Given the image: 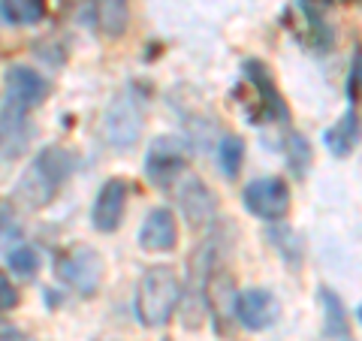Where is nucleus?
Here are the masks:
<instances>
[{
    "label": "nucleus",
    "mask_w": 362,
    "mask_h": 341,
    "mask_svg": "<svg viewBox=\"0 0 362 341\" xmlns=\"http://www.w3.org/2000/svg\"><path fill=\"white\" fill-rule=\"evenodd\" d=\"M94 21L103 37L118 40L130 25V6L127 0H97L94 4Z\"/></svg>",
    "instance_id": "15"
},
{
    "label": "nucleus",
    "mask_w": 362,
    "mask_h": 341,
    "mask_svg": "<svg viewBox=\"0 0 362 341\" xmlns=\"http://www.w3.org/2000/svg\"><path fill=\"white\" fill-rule=\"evenodd\" d=\"M127 197H130V185L124 178H109L103 187H100L97 200H94V212H90V221L100 233H115L124 212H127Z\"/></svg>",
    "instance_id": "9"
},
{
    "label": "nucleus",
    "mask_w": 362,
    "mask_h": 341,
    "mask_svg": "<svg viewBox=\"0 0 362 341\" xmlns=\"http://www.w3.org/2000/svg\"><path fill=\"white\" fill-rule=\"evenodd\" d=\"M0 13L9 25H37L45 16V0H0Z\"/></svg>",
    "instance_id": "17"
},
{
    "label": "nucleus",
    "mask_w": 362,
    "mask_h": 341,
    "mask_svg": "<svg viewBox=\"0 0 362 341\" xmlns=\"http://www.w3.org/2000/svg\"><path fill=\"white\" fill-rule=\"evenodd\" d=\"M9 269H13V275L18 278H30L33 272L40 269V257L37 251H33L30 245H18L9 251Z\"/></svg>",
    "instance_id": "20"
},
{
    "label": "nucleus",
    "mask_w": 362,
    "mask_h": 341,
    "mask_svg": "<svg viewBox=\"0 0 362 341\" xmlns=\"http://www.w3.org/2000/svg\"><path fill=\"white\" fill-rule=\"evenodd\" d=\"M18 236H21V226H18V221H16L13 209H9L6 202H0V245H4V242H13V238H18Z\"/></svg>",
    "instance_id": "23"
},
{
    "label": "nucleus",
    "mask_w": 362,
    "mask_h": 341,
    "mask_svg": "<svg viewBox=\"0 0 362 341\" xmlns=\"http://www.w3.org/2000/svg\"><path fill=\"white\" fill-rule=\"evenodd\" d=\"M181 278L173 266H151L136 290V317L142 326L157 329L173 320L181 302Z\"/></svg>",
    "instance_id": "2"
},
{
    "label": "nucleus",
    "mask_w": 362,
    "mask_h": 341,
    "mask_svg": "<svg viewBox=\"0 0 362 341\" xmlns=\"http://www.w3.org/2000/svg\"><path fill=\"white\" fill-rule=\"evenodd\" d=\"M320 302H323V308H326V333L344 338V333H347V317H344L341 299H338L332 290H320Z\"/></svg>",
    "instance_id": "19"
},
{
    "label": "nucleus",
    "mask_w": 362,
    "mask_h": 341,
    "mask_svg": "<svg viewBox=\"0 0 362 341\" xmlns=\"http://www.w3.org/2000/svg\"><path fill=\"white\" fill-rule=\"evenodd\" d=\"M142 124H145V100L133 88H127L118 97H112L103 118V136L115 151H130L142 133Z\"/></svg>",
    "instance_id": "3"
},
{
    "label": "nucleus",
    "mask_w": 362,
    "mask_h": 341,
    "mask_svg": "<svg viewBox=\"0 0 362 341\" xmlns=\"http://www.w3.org/2000/svg\"><path fill=\"white\" fill-rule=\"evenodd\" d=\"M33 124L25 109L4 106L0 109V161H16L28 151L33 139Z\"/></svg>",
    "instance_id": "11"
},
{
    "label": "nucleus",
    "mask_w": 362,
    "mask_h": 341,
    "mask_svg": "<svg viewBox=\"0 0 362 341\" xmlns=\"http://www.w3.org/2000/svg\"><path fill=\"white\" fill-rule=\"evenodd\" d=\"M245 209L263 221H281L290 209V187L284 178H257L245 187Z\"/></svg>",
    "instance_id": "6"
},
{
    "label": "nucleus",
    "mask_w": 362,
    "mask_h": 341,
    "mask_svg": "<svg viewBox=\"0 0 362 341\" xmlns=\"http://www.w3.org/2000/svg\"><path fill=\"white\" fill-rule=\"evenodd\" d=\"M58 278L82 296H94L103 281V257L88 245L73 248L58 260Z\"/></svg>",
    "instance_id": "5"
},
{
    "label": "nucleus",
    "mask_w": 362,
    "mask_h": 341,
    "mask_svg": "<svg viewBox=\"0 0 362 341\" xmlns=\"http://www.w3.org/2000/svg\"><path fill=\"white\" fill-rule=\"evenodd\" d=\"M359 139V121H356V112L350 109L347 115H341V121H335L329 130L323 133V142L335 157H347L354 151V145Z\"/></svg>",
    "instance_id": "16"
},
{
    "label": "nucleus",
    "mask_w": 362,
    "mask_h": 341,
    "mask_svg": "<svg viewBox=\"0 0 362 341\" xmlns=\"http://www.w3.org/2000/svg\"><path fill=\"white\" fill-rule=\"evenodd\" d=\"M362 91V49L356 52V58H354V73H350V82H347V94L350 97H356Z\"/></svg>",
    "instance_id": "25"
},
{
    "label": "nucleus",
    "mask_w": 362,
    "mask_h": 341,
    "mask_svg": "<svg viewBox=\"0 0 362 341\" xmlns=\"http://www.w3.org/2000/svg\"><path fill=\"white\" fill-rule=\"evenodd\" d=\"M178 242V221L169 209H154L148 218H145L142 230H139V245L142 251L151 254H166L173 251Z\"/></svg>",
    "instance_id": "12"
},
{
    "label": "nucleus",
    "mask_w": 362,
    "mask_h": 341,
    "mask_svg": "<svg viewBox=\"0 0 362 341\" xmlns=\"http://www.w3.org/2000/svg\"><path fill=\"white\" fill-rule=\"evenodd\" d=\"M73 169H76V157L66 149L49 145V149H42L37 154V161L25 169V175L18 178L16 197L25 202L28 209H45L58 197V187L70 178Z\"/></svg>",
    "instance_id": "1"
},
{
    "label": "nucleus",
    "mask_w": 362,
    "mask_h": 341,
    "mask_svg": "<svg viewBox=\"0 0 362 341\" xmlns=\"http://www.w3.org/2000/svg\"><path fill=\"white\" fill-rule=\"evenodd\" d=\"M18 305V293L13 287V281H9L4 272H0V311H9Z\"/></svg>",
    "instance_id": "24"
},
{
    "label": "nucleus",
    "mask_w": 362,
    "mask_h": 341,
    "mask_svg": "<svg viewBox=\"0 0 362 341\" xmlns=\"http://www.w3.org/2000/svg\"><path fill=\"white\" fill-rule=\"evenodd\" d=\"M4 85H6V106H16V109H25V112L40 106L52 91L49 79L42 73L30 70V67H21V64L9 67Z\"/></svg>",
    "instance_id": "8"
},
{
    "label": "nucleus",
    "mask_w": 362,
    "mask_h": 341,
    "mask_svg": "<svg viewBox=\"0 0 362 341\" xmlns=\"http://www.w3.org/2000/svg\"><path fill=\"white\" fill-rule=\"evenodd\" d=\"M281 314V305L275 299V293L266 290V287H251L239 293V299H235V317H239V323L245 329H269L272 323L278 320Z\"/></svg>",
    "instance_id": "10"
},
{
    "label": "nucleus",
    "mask_w": 362,
    "mask_h": 341,
    "mask_svg": "<svg viewBox=\"0 0 362 341\" xmlns=\"http://www.w3.org/2000/svg\"><path fill=\"white\" fill-rule=\"evenodd\" d=\"M0 341H21V333L9 323H0Z\"/></svg>",
    "instance_id": "26"
},
{
    "label": "nucleus",
    "mask_w": 362,
    "mask_h": 341,
    "mask_svg": "<svg viewBox=\"0 0 362 341\" xmlns=\"http://www.w3.org/2000/svg\"><path fill=\"white\" fill-rule=\"evenodd\" d=\"M187 173V149L178 136H160L151 142L145 157V175L154 187H175V181Z\"/></svg>",
    "instance_id": "4"
},
{
    "label": "nucleus",
    "mask_w": 362,
    "mask_h": 341,
    "mask_svg": "<svg viewBox=\"0 0 362 341\" xmlns=\"http://www.w3.org/2000/svg\"><path fill=\"white\" fill-rule=\"evenodd\" d=\"M218 161H221V169H223L226 178L239 175V169L245 163V139H242V136H226V139L221 142Z\"/></svg>",
    "instance_id": "18"
},
{
    "label": "nucleus",
    "mask_w": 362,
    "mask_h": 341,
    "mask_svg": "<svg viewBox=\"0 0 362 341\" xmlns=\"http://www.w3.org/2000/svg\"><path fill=\"white\" fill-rule=\"evenodd\" d=\"M245 76H247V82L254 85V91L259 94V109H263V115L269 118H287V109L284 103H281V94H278V88H275V79H272L269 73V67L263 61H247L245 64Z\"/></svg>",
    "instance_id": "13"
},
{
    "label": "nucleus",
    "mask_w": 362,
    "mask_h": 341,
    "mask_svg": "<svg viewBox=\"0 0 362 341\" xmlns=\"http://www.w3.org/2000/svg\"><path fill=\"white\" fill-rule=\"evenodd\" d=\"M269 236L275 238V248L281 245V251H284L287 263H290V266H296V263H299V257H302V245H299V238L293 236V230H287V226H281V230H272Z\"/></svg>",
    "instance_id": "22"
},
{
    "label": "nucleus",
    "mask_w": 362,
    "mask_h": 341,
    "mask_svg": "<svg viewBox=\"0 0 362 341\" xmlns=\"http://www.w3.org/2000/svg\"><path fill=\"white\" fill-rule=\"evenodd\" d=\"M287 161H290V166H293V173H296V175L305 173V166H308V161H311V151H308V142H305V136H299V133L290 136Z\"/></svg>",
    "instance_id": "21"
},
{
    "label": "nucleus",
    "mask_w": 362,
    "mask_h": 341,
    "mask_svg": "<svg viewBox=\"0 0 362 341\" xmlns=\"http://www.w3.org/2000/svg\"><path fill=\"white\" fill-rule=\"evenodd\" d=\"M359 320H362V308H359Z\"/></svg>",
    "instance_id": "27"
},
{
    "label": "nucleus",
    "mask_w": 362,
    "mask_h": 341,
    "mask_svg": "<svg viewBox=\"0 0 362 341\" xmlns=\"http://www.w3.org/2000/svg\"><path fill=\"white\" fill-rule=\"evenodd\" d=\"M235 287H233V275L223 269H211L209 272V281H206V308L223 320L230 317V311H235Z\"/></svg>",
    "instance_id": "14"
},
{
    "label": "nucleus",
    "mask_w": 362,
    "mask_h": 341,
    "mask_svg": "<svg viewBox=\"0 0 362 341\" xmlns=\"http://www.w3.org/2000/svg\"><path fill=\"white\" fill-rule=\"evenodd\" d=\"M175 197H178V206L181 214L187 218L190 226H209L214 218H218V200L214 193L209 190L206 181H199L197 175H181L175 181Z\"/></svg>",
    "instance_id": "7"
}]
</instances>
